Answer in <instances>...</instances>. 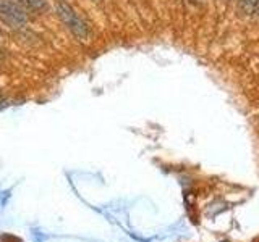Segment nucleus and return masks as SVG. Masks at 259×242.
Segmentation results:
<instances>
[{
  "mask_svg": "<svg viewBox=\"0 0 259 242\" xmlns=\"http://www.w3.org/2000/svg\"><path fill=\"white\" fill-rule=\"evenodd\" d=\"M2 60H4V55H2V53H0V62H2Z\"/></svg>",
  "mask_w": 259,
  "mask_h": 242,
  "instance_id": "6",
  "label": "nucleus"
},
{
  "mask_svg": "<svg viewBox=\"0 0 259 242\" xmlns=\"http://www.w3.org/2000/svg\"><path fill=\"white\" fill-rule=\"evenodd\" d=\"M0 16L12 28H24L29 20L26 8L18 0H0Z\"/></svg>",
  "mask_w": 259,
  "mask_h": 242,
  "instance_id": "2",
  "label": "nucleus"
},
{
  "mask_svg": "<svg viewBox=\"0 0 259 242\" xmlns=\"http://www.w3.org/2000/svg\"><path fill=\"white\" fill-rule=\"evenodd\" d=\"M0 42H2V32H0Z\"/></svg>",
  "mask_w": 259,
  "mask_h": 242,
  "instance_id": "7",
  "label": "nucleus"
},
{
  "mask_svg": "<svg viewBox=\"0 0 259 242\" xmlns=\"http://www.w3.org/2000/svg\"><path fill=\"white\" fill-rule=\"evenodd\" d=\"M18 2L26 8V12L42 13L47 10V0H18Z\"/></svg>",
  "mask_w": 259,
  "mask_h": 242,
  "instance_id": "3",
  "label": "nucleus"
},
{
  "mask_svg": "<svg viewBox=\"0 0 259 242\" xmlns=\"http://www.w3.org/2000/svg\"><path fill=\"white\" fill-rule=\"evenodd\" d=\"M55 12H57V16H59V20L67 26V29L78 40L89 39V36H91V28H89V24L81 18L78 12L71 5L63 2V0H59V2L55 4Z\"/></svg>",
  "mask_w": 259,
  "mask_h": 242,
  "instance_id": "1",
  "label": "nucleus"
},
{
  "mask_svg": "<svg viewBox=\"0 0 259 242\" xmlns=\"http://www.w3.org/2000/svg\"><path fill=\"white\" fill-rule=\"evenodd\" d=\"M240 4V8L246 15H251V13H256V8H257V4L259 0H238Z\"/></svg>",
  "mask_w": 259,
  "mask_h": 242,
  "instance_id": "4",
  "label": "nucleus"
},
{
  "mask_svg": "<svg viewBox=\"0 0 259 242\" xmlns=\"http://www.w3.org/2000/svg\"><path fill=\"white\" fill-rule=\"evenodd\" d=\"M256 13L259 15V4H257V8H256Z\"/></svg>",
  "mask_w": 259,
  "mask_h": 242,
  "instance_id": "5",
  "label": "nucleus"
}]
</instances>
